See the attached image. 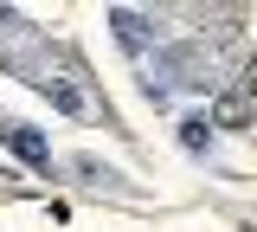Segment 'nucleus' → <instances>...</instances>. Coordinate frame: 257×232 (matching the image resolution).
I'll return each instance as SVG.
<instances>
[{
    "instance_id": "f257e3e1",
    "label": "nucleus",
    "mask_w": 257,
    "mask_h": 232,
    "mask_svg": "<svg viewBox=\"0 0 257 232\" xmlns=\"http://www.w3.org/2000/svg\"><path fill=\"white\" fill-rule=\"evenodd\" d=\"M0 142H7V148H13L32 174H52V148H45V135H39V129L13 123V116H0Z\"/></svg>"
},
{
    "instance_id": "f03ea898",
    "label": "nucleus",
    "mask_w": 257,
    "mask_h": 232,
    "mask_svg": "<svg viewBox=\"0 0 257 232\" xmlns=\"http://www.w3.org/2000/svg\"><path fill=\"white\" fill-rule=\"evenodd\" d=\"M109 26H116V39H122V52H128V58H148V45H155V13L116 7V13H109Z\"/></svg>"
},
{
    "instance_id": "7ed1b4c3",
    "label": "nucleus",
    "mask_w": 257,
    "mask_h": 232,
    "mask_svg": "<svg viewBox=\"0 0 257 232\" xmlns=\"http://www.w3.org/2000/svg\"><path fill=\"white\" fill-rule=\"evenodd\" d=\"M212 123H225V129H251V123H257V97L244 91V84H231V91L219 97V110H212Z\"/></svg>"
},
{
    "instance_id": "20e7f679",
    "label": "nucleus",
    "mask_w": 257,
    "mask_h": 232,
    "mask_svg": "<svg viewBox=\"0 0 257 232\" xmlns=\"http://www.w3.org/2000/svg\"><path fill=\"white\" fill-rule=\"evenodd\" d=\"M180 142H187L193 155H206V148H212V123H206V116H180Z\"/></svg>"
},
{
    "instance_id": "39448f33",
    "label": "nucleus",
    "mask_w": 257,
    "mask_h": 232,
    "mask_svg": "<svg viewBox=\"0 0 257 232\" xmlns=\"http://www.w3.org/2000/svg\"><path fill=\"white\" fill-rule=\"evenodd\" d=\"M251 71H257V52H251Z\"/></svg>"
}]
</instances>
